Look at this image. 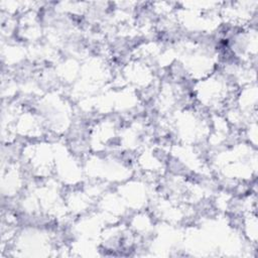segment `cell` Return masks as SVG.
I'll return each instance as SVG.
<instances>
[{"mask_svg": "<svg viewBox=\"0 0 258 258\" xmlns=\"http://www.w3.org/2000/svg\"><path fill=\"white\" fill-rule=\"evenodd\" d=\"M200 88L196 90V96L203 106L218 109L232 98L233 90L229 82L221 75L210 76L208 79L200 80Z\"/></svg>", "mask_w": 258, "mask_h": 258, "instance_id": "6da1fadb", "label": "cell"}]
</instances>
